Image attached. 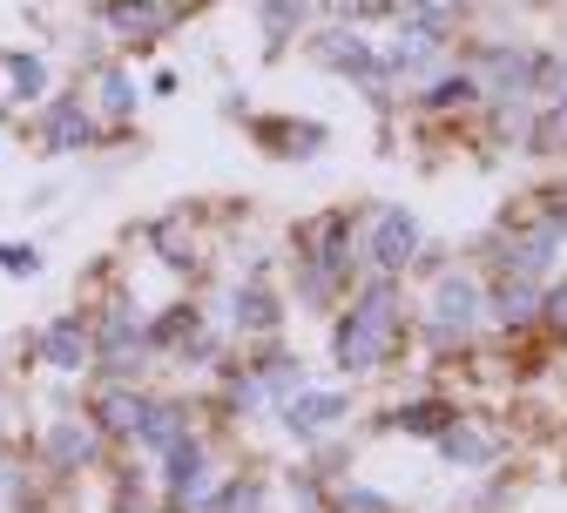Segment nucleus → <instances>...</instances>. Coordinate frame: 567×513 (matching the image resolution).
<instances>
[{
  "instance_id": "f257e3e1",
  "label": "nucleus",
  "mask_w": 567,
  "mask_h": 513,
  "mask_svg": "<svg viewBox=\"0 0 567 513\" xmlns=\"http://www.w3.org/2000/svg\"><path fill=\"white\" fill-rule=\"evenodd\" d=\"M392 325H399L392 284H372L365 298H359V311L338 325V358H344V372H372V365L385 358V345H392Z\"/></svg>"
},
{
  "instance_id": "f03ea898",
  "label": "nucleus",
  "mask_w": 567,
  "mask_h": 513,
  "mask_svg": "<svg viewBox=\"0 0 567 513\" xmlns=\"http://www.w3.org/2000/svg\"><path fill=\"white\" fill-rule=\"evenodd\" d=\"M412 250H419V224H412L405 209H385V216H379V230H372V257H379L385 270H399Z\"/></svg>"
},
{
  "instance_id": "7ed1b4c3",
  "label": "nucleus",
  "mask_w": 567,
  "mask_h": 513,
  "mask_svg": "<svg viewBox=\"0 0 567 513\" xmlns=\"http://www.w3.org/2000/svg\"><path fill=\"white\" fill-rule=\"evenodd\" d=\"M473 305H480V298H473V284H460V277H453V284H440V331L466 325V318H473Z\"/></svg>"
},
{
  "instance_id": "20e7f679",
  "label": "nucleus",
  "mask_w": 567,
  "mask_h": 513,
  "mask_svg": "<svg viewBox=\"0 0 567 513\" xmlns=\"http://www.w3.org/2000/svg\"><path fill=\"white\" fill-rule=\"evenodd\" d=\"M338 412H344V406H338V399H324V392H311V399H291V425H298V432H318V425H331Z\"/></svg>"
},
{
  "instance_id": "39448f33",
  "label": "nucleus",
  "mask_w": 567,
  "mask_h": 513,
  "mask_svg": "<svg viewBox=\"0 0 567 513\" xmlns=\"http://www.w3.org/2000/svg\"><path fill=\"white\" fill-rule=\"evenodd\" d=\"M493 311H501L507 325H520V318L534 311V290H520V284H507V290H501V298H493Z\"/></svg>"
},
{
  "instance_id": "423d86ee",
  "label": "nucleus",
  "mask_w": 567,
  "mask_h": 513,
  "mask_svg": "<svg viewBox=\"0 0 567 513\" xmlns=\"http://www.w3.org/2000/svg\"><path fill=\"white\" fill-rule=\"evenodd\" d=\"M399 425H412V432H440V425H446V406H405Z\"/></svg>"
},
{
  "instance_id": "0eeeda50",
  "label": "nucleus",
  "mask_w": 567,
  "mask_h": 513,
  "mask_svg": "<svg viewBox=\"0 0 567 513\" xmlns=\"http://www.w3.org/2000/svg\"><path fill=\"white\" fill-rule=\"evenodd\" d=\"M547 311H554V325L567 331V284H560V290H554V298H547Z\"/></svg>"
},
{
  "instance_id": "6e6552de",
  "label": "nucleus",
  "mask_w": 567,
  "mask_h": 513,
  "mask_svg": "<svg viewBox=\"0 0 567 513\" xmlns=\"http://www.w3.org/2000/svg\"><path fill=\"white\" fill-rule=\"evenodd\" d=\"M440 8H446V0H425V14H433V21H440Z\"/></svg>"
},
{
  "instance_id": "1a4fd4ad",
  "label": "nucleus",
  "mask_w": 567,
  "mask_h": 513,
  "mask_svg": "<svg viewBox=\"0 0 567 513\" xmlns=\"http://www.w3.org/2000/svg\"><path fill=\"white\" fill-rule=\"evenodd\" d=\"M554 129H567V102H560V115H554Z\"/></svg>"
}]
</instances>
